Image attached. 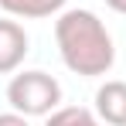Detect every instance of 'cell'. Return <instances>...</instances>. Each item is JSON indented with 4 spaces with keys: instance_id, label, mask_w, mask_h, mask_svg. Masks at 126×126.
I'll use <instances>...</instances> for the list:
<instances>
[{
    "instance_id": "ba28073f",
    "label": "cell",
    "mask_w": 126,
    "mask_h": 126,
    "mask_svg": "<svg viewBox=\"0 0 126 126\" xmlns=\"http://www.w3.org/2000/svg\"><path fill=\"white\" fill-rule=\"evenodd\" d=\"M106 7H112L116 14H126V0H106Z\"/></svg>"
},
{
    "instance_id": "277c9868",
    "label": "cell",
    "mask_w": 126,
    "mask_h": 126,
    "mask_svg": "<svg viewBox=\"0 0 126 126\" xmlns=\"http://www.w3.org/2000/svg\"><path fill=\"white\" fill-rule=\"evenodd\" d=\"M95 116L109 126H126V82H106L95 92Z\"/></svg>"
},
{
    "instance_id": "7a4b0ae2",
    "label": "cell",
    "mask_w": 126,
    "mask_h": 126,
    "mask_svg": "<svg viewBox=\"0 0 126 126\" xmlns=\"http://www.w3.org/2000/svg\"><path fill=\"white\" fill-rule=\"evenodd\" d=\"M7 102L24 116H51L62 106V85L48 72H21L7 85Z\"/></svg>"
},
{
    "instance_id": "8992f818",
    "label": "cell",
    "mask_w": 126,
    "mask_h": 126,
    "mask_svg": "<svg viewBox=\"0 0 126 126\" xmlns=\"http://www.w3.org/2000/svg\"><path fill=\"white\" fill-rule=\"evenodd\" d=\"M44 126H102V123H99V116H95L92 109H85V106H58V109L48 116Z\"/></svg>"
},
{
    "instance_id": "5b68a950",
    "label": "cell",
    "mask_w": 126,
    "mask_h": 126,
    "mask_svg": "<svg viewBox=\"0 0 126 126\" xmlns=\"http://www.w3.org/2000/svg\"><path fill=\"white\" fill-rule=\"evenodd\" d=\"M65 7V0H0V10L10 17H24V21H41L51 17Z\"/></svg>"
},
{
    "instance_id": "3957f363",
    "label": "cell",
    "mask_w": 126,
    "mask_h": 126,
    "mask_svg": "<svg viewBox=\"0 0 126 126\" xmlns=\"http://www.w3.org/2000/svg\"><path fill=\"white\" fill-rule=\"evenodd\" d=\"M27 55V34L17 21H0V75L17 72Z\"/></svg>"
},
{
    "instance_id": "52a82bcc",
    "label": "cell",
    "mask_w": 126,
    "mask_h": 126,
    "mask_svg": "<svg viewBox=\"0 0 126 126\" xmlns=\"http://www.w3.org/2000/svg\"><path fill=\"white\" fill-rule=\"evenodd\" d=\"M0 126H27V116L10 109V112H0Z\"/></svg>"
},
{
    "instance_id": "6da1fadb",
    "label": "cell",
    "mask_w": 126,
    "mask_h": 126,
    "mask_svg": "<svg viewBox=\"0 0 126 126\" xmlns=\"http://www.w3.org/2000/svg\"><path fill=\"white\" fill-rule=\"evenodd\" d=\"M55 41L65 68L82 79H99L116 62L112 38L92 10H65L55 21Z\"/></svg>"
}]
</instances>
